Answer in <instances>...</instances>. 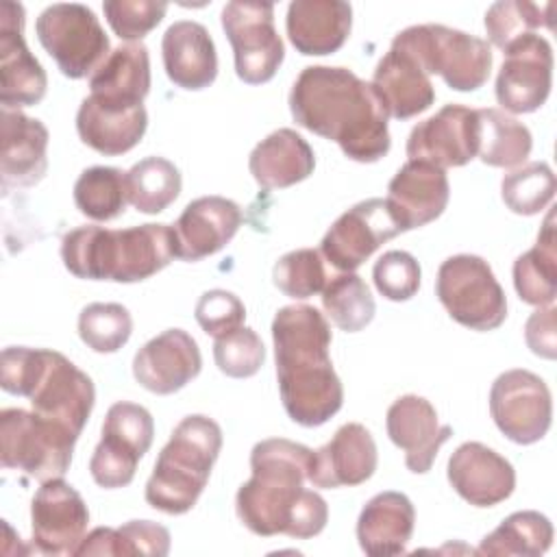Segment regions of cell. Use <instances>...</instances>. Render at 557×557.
Returning a JSON list of instances; mask_svg holds the SVG:
<instances>
[{
  "instance_id": "cell-1",
  "label": "cell",
  "mask_w": 557,
  "mask_h": 557,
  "mask_svg": "<svg viewBox=\"0 0 557 557\" xmlns=\"http://www.w3.org/2000/svg\"><path fill=\"white\" fill-rule=\"evenodd\" d=\"M313 450L305 444L270 437L250 450L252 476L235 494V513L255 535L309 540L324 531L326 500L305 487Z\"/></svg>"
},
{
  "instance_id": "cell-2",
  "label": "cell",
  "mask_w": 557,
  "mask_h": 557,
  "mask_svg": "<svg viewBox=\"0 0 557 557\" xmlns=\"http://www.w3.org/2000/svg\"><path fill=\"white\" fill-rule=\"evenodd\" d=\"M289 111L298 126L335 141L357 163L389 152V115L372 83L348 67H305L292 85Z\"/></svg>"
},
{
  "instance_id": "cell-3",
  "label": "cell",
  "mask_w": 557,
  "mask_h": 557,
  "mask_svg": "<svg viewBox=\"0 0 557 557\" xmlns=\"http://www.w3.org/2000/svg\"><path fill=\"white\" fill-rule=\"evenodd\" d=\"M281 403L300 426L329 422L344 405V385L331 363V326L311 305L281 307L272 320Z\"/></svg>"
},
{
  "instance_id": "cell-4",
  "label": "cell",
  "mask_w": 557,
  "mask_h": 557,
  "mask_svg": "<svg viewBox=\"0 0 557 557\" xmlns=\"http://www.w3.org/2000/svg\"><path fill=\"white\" fill-rule=\"evenodd\" d=\"M176 257L170 224L104 228L96 224L72 228L61 239L63 265L87 281L137 283L161 272Z\"/></svg>"
},
{
  "instance_id": "cell-5",
  "label": "cell",
  "mask_w": 557,
  "mask_h": 557,
  "mask_svg": "<svg viewBox=\"0 0 557 557\" xmlns=\"http://www.w3.org/2000/svg\"><path fill=\"white\" fill-rule=\"evenodd\" d=\"M0 387L26 396L35 413L83 433L96 389L94 381L65 355L48 348L7 346L0 357Z\"/></svg>"
},
{
  "instance_id": "cell-6",
  "label": "cell",
  "mask_w": 557,
  "mask_h": 557,
  "mask_svg": "<svg viewBox=\"0 0 557 557\" xmlns=\"http://www.w3.org/2000/svg\"><path fill=\"white\" fill-rule=\"evenodd\" d=\"M222 448V429L202 413L183 418L161 448L146 483V503L163 513H187L200 498Z\"/></svg>"
},
{
  "instance_id": "cell-7",
  "label": "cell",
  "mask_w": 557,
  "mask_h": 557,
  "mask_svg": "<svg viewBox=\"0 0 557 557\" xmlns=\"http://www.w3.org/2000/svg\"><path fill=\"white\" fill-rule=\"evenodd\" d=\"M407 52L429 76L440 74L455 91H476L492 72V48L485 39L444 24H418L400 30L392 46Z\"/></svg>"
},
{
  "instance_id": "cell-8",
  "label": "cell",
  "mask_w": 557,
  "mask_h": 557,
  "mask_svg": "<svg viewBox=\"0 0 557 557\" xmlns=\"http://www.w3.org/2000/svg\"><path fill=\"white\" fill-rule=\"evenodd\" d=\"M78 433L48 420L33 409L7 407L0 411V459L7 470L37 481L59 479L70 470Z\"/></svg>"
},
{
  "instance_id": "cell-9",
  "label": "cell",
  "mask_w": 557,
  "mask_h": 557,
  "mask_svg": "<svg viewBox=\"0 0 557 557\" xmlns=\"http://www.w3.org/2000/svg\"><path fill=\"white\" fill-rule=\"evenodd\" d=\"M35 33L61 74L72 81L91 76L111 54L100 20L89 7L78 2L46 7L35 22Z\"/></svg>"
},
{
  "instance_id": "cell-10",
  "label": "cell",
  "mask_w": 557,
  "mask_h": 557,
  "mask_svg": "<svg viewBox=\"0 0 557 557\" xmlns=\"http://www.w3.org/2000/svg\"><path fill=\"white\" fill-rule=\"evenodd\" d=\"M435 296L448 315L472 331H494L507 318V298L490 263L476 255H453L442 261Z\"/></svg>"
},
{
  "instance_id": "cell-11",
  "label": "cell",
  "mask_w": 557,
  "mask_h": 557,
  "mask_svg": "<svg viewBox=\"0 0 557 557\" xmlns=\"http://www.w3.org/2000/svg\"><path fill=\"white\" fill-rule=\"evenodd\" d=\"M154 437L150 411L137 403H113L102 422V437L89 459L91 479L104 490H117L133 481L139 459Z\"/></svg>"
},
{
  "instance_id": "cell-12",
  "label": "cell",
  "mask_w": 557,
  "mask_h": 557,
  "mask_svg": "<svg viewBox=\"0 0 557 557\" xmlns=\"http://www.w3.org/2000/svg\"><path fill=\"white\" fill-rule=\"evenodd\" d=\"M222 28L233 48L235 72L248 85H263L278 72L285 48L274 28V7L268 2H226Z\"/></svg>"
},
{
  "instance_id": "cell-13",
  "label": "cell",
  "mask_w": 557,
  "mask_h": 557,
  "mask_svg": "<svg viewBox=\"0 0 557 557\" xmlns=\"http://www.w3.org/2000/svg\"><path fill=\"white\" fill-rule=\"evenodd\" d=\"M490 416L507 440L522 446L535 444L553 422L550 389L529 370H507L492 383Z\"/></svg>"
},
{
  "instance_id": "cell-14",
  "label": "cell",
  "mask_w": 557,
  "mask_h": 557,
  "mask_svg": "<svg viewBox=\"0 0 557 557\" xmlns=\"http://www.w3.org/2000/svg\"><path fill=\"white\" fill-rule=\"evenodd\" d=\"M496 76V100L503 111L533 113L550 96L553 48L546 37L529 33L511 41Z\"/></svg>"
},
{
  "instance_id": "cell-15",
  "label": "cell",
  "mask_w": 557,
  "mask_h": 557,
  "mask_svg": "<svg viewBox=\"0 0 557 557\" xmlns=\"http://www.w3.org/2000/svg\"><path fill=\"white\" fill-rule=\"evenodd\" d=\"M400 235L385 198H368L344 211L320 242V255L342 270L352 272L385 242Z\"/></svg>"
},
{
  "instance_id": "cell-16",
  "label": "cell",
  "mask_w": 557,
  "mask_h": 557,
  "mask_svg": "<svg viewBox=\"0 0 557 557\" xmlns=\"http://www.w3.org/2000/svg\"><path fill=\"white\" fill-rule=\"evenodd\" d=\"M89 509L63 476L48 479L30 503V540L41 555H74L85 537Z\"/></svg>"
},
{
  "instance_id": "cell-17",
  "label": "cell",
  "mask_w": 557,
  "mask_h": 557,
  "mask_svg": "<svg viewBox=\"0 0 557 557\" xmlns=\"http://www.w3.org/2000/svg\"><path fill=\"white\" fill-rule=\"evenodd\" d=\"M479 111L444 104L435 115L418 122L407 137V157L433 165L461 168L479 152Z\"/></svg>"
},
{
  "instance_id": "cell-18",
  "label": "cell",
  "mask_w": 557,
  "mask_h": 557,
  "mask_svg": "<svg viewBox=\"0 0 557 557\" xmlns=\"http://www.w3.org/2000/svg\"><path fill=\"white\" fill-rule=\"evenodd\" d=\"M24 7L13 0L0 4V104L9 111L44 100L48 76L24 41Z\"/></svg>"
},
{
  "instance_id": "cell-19",
  "label": "cell",
  "mask_w": 557,
  "mask_h": 557,
  "mask_svg": "<svg viewBox=\"0 0 557 557\" xmlns=\"http://www.w3.org/2000/svg\"><path fill=\"white\" fill-rule=\"evenodd\" d=\"M202 357L196 339L183 329H168L146 342L133 359L135 381L159 396L183 389L200 374Z\"/></svg>"
},
{
  "instance_id": "cell-20",
  "label": "cell",
  "mask_w": 557,
  "mask_h": 557,
  "mask_svg": "<svg viewBox=\"0 0 557 557\" xmlns=\"http://www.w3.org/2000/svg\"><path fill=\"white\" fill-rule=\"evenodd\" d=\"M385 429L394 446L405 450V466L416 474L429 472L440 448L453 437V426L440 424L435 407L416 394H405L389 405Z\"/></svg>"
},
{
  "instance_id": "cell-21",
  "label": "cell",
  "mask_w": 557,
  "mask_h": 557,
  "mask_svg": "<svg viewBox=\"0 0 557 557\" xmlns=\"http://www.w3.org/2000/svg\"><path fill=\"white\" fill-rule=\"evenodd\" d=\"M450 198L448 176L440 165L409 159L387 185V207L400 233L437 220Z\"/></svg>"
},
{
  "instance_id": "cell-22",
  "label": "cell",
  "mask_w": 557,
  "mask_h": 557,
  "mask_svg": "<svg viewBox=\"0 0 557 557\" xmlns=\"http://www.w3.org/2000/svg\"><path fill=\"white\" fill-rule=\"evenodd\" d=\"M379 463L372 433L359 424H342L329 444L313 450L309 483L313 487H352L366 483Z\"/></svg>"
},
{
  "instance_id": "cell-23",
  "label": "cell",
  "mask_w": 557,
  "mask_h": 557,
  "mask_svg": "<svg viewBox=\"0 0 557 557\" xmlns=\"http://www.w3.org/2000/svg\"><path fill=\"white\" fill-rule=\"evenodd\" d=\"M448 483L474 507H494L516 487L513 466L481 442H463L448 459Z\"/></svg>"
},
{
  "instance_id": "cell-24",
  "label": "cell",
  "mask_w": 557,
  "mask_h": 557,
  "mask_svg": "<svg viewBox=\"0 0 557 557\" xmlns=\"http://www.w3.org/2000/svg\"><path fill=\"white\" fill-rule=\"evenodd\" d=\"M242 209L224 196H200L191 200L172 224L176 257L200 261L220 252L239 231Z\"/></svg>"
},
{
  "instance_id": "cell-25",
  "label": "cell",
  "mask_w": 557,
  "mask_h": 557,
  "mask_svg": "<svg viewBox=\"0 0 557 557\" xmlns=\"http://www.w3.org/2000/svg\"><path fill=\"white\" fill-rule=\"evenodd\" d=\"M2 148L0 178L2 191L13 187H30L39 183L48 170V128L41 120L22 111L2 109Z\"/></svg>"
},
{
  "instance_id": "cell-26",
  "label": "cell",
  "mask_w": 557,
  "mask_h": 557,
  "mask_svg": "<svg viewBox=\"0 0 557 557\" xmlns=\"http://www.w3.org/2000/svg\"><path fill=\"white\" fill-rule=\"evenodd\" d=\"M285 28L292 46L305 57L337 52L352 28V7L342 0H294Z\"/></svg>"
},
{
  "instance_id": "cell-27",
  "label": "cell",
  "mask_w": 557,
  "mask_h": 557,
  "mask_svg": "<svg viewBox=\"0 0 557 557\" xmlns=\"http://www.w3.org/2000/svg\"><path fill=\"white\" fill-rule=\"evenodd\" d=\"M161 57L168 78L187 91L209 87L218 76V54L209 30L191 20H178L163 33Z\"/></svg>"
},
{
  "instance_id": "cell-28",
  "label": "cell",
  "mask_w": 557,
  "mask_h": 557,
  "mask_svg": "<svg viewBox=\"0 0 557 557\" xmlns=\"http://www.w3.org/2000/svg\"><path fill=\"white\" fill-rule=\"evenodd\" d=\"M148 128V113L139 107H117L83 98L76 111V131L85 146L104 154L117 157L133 150Z\"/></svg>"
},
{
  "instance_id": "cell-29",
  "label": "cell",
  "mask_w": 557,
  "mask_h": 557,
  "mask_svg": "<svg viewBox=\"0 0 557 557\" xmlns=\"http://www.w3.org/2000/svg\"><path fill=\"white\" fill-rule=\"evenodd\" d=\"M416 527V509L403 492H379L372 496L357 520V542L370 557L405 553Z\"/></svg>"
},
{
  "instance_id": "cell-30",
  "label": "cell",
  "mask_w": 557,
  "mask_h": 557,
  "mask_svg": "<svg viewBox=\"0 0 557 557\" xmlns=\"http://www.w3.org/2000/svg\"><path fill=\"white\" fill-rule=\"evenodd\" d=\"M372 87L394 120H409L435 102V87L429 74L396 48H389L379 61Z\"/></svg>"
},
{
  "instance_id": "cell-31",
  "label": "cell",
  "mask_w": 557,
  "mask_h": 557,
  "mask_svg": "<svg viewBox=\"0 0 557 557\" xmlns=\"http://www.w3.org/2000/svg\"><path fill=\"white\" fill-rule=\"evenodd\" d=\"M248 168L259 187L283 189L313 174L315 154L302 135L292 128H278L252 148Z\"/></svg>"
},
{
  "instance_id": "cell-32",
  "label": "cell",
  "mask_w": 557,
  "mask_h": 557,
  "mask_svg": "<svg viewBox=\"0 0 557 557\" xmlns=\"http://www.w3.org/2000/svg\"><path fill=\"white\" fill-rule=\"evenodd\" d=\"M89 96L107 104H144L150 91L148 48L141 41L113 48L104 63L89 76Z\"/></svg>"
},
{
  "instance_id": "cell-33",
  "label": "cell",
  "mask_w": 557,
  "mask_h": 557,
  "mask_svg": "<svg viewBox=\"0 0 557 557\" xmlns=\"http://www.w3.org/2000/svg\"><path fill=\"white\" fill-rule=\"evenodd\" d=\"M513 287L527 305H553L557 296V235L553 209H548L544 218L535 246L513 261Z\"/></svg>"
},
{
  "instance_id": "cell-34",
  "label": "cell",
  "mask_w": 557,
  "mask_h": 557,
  "mask_svg": "<svg viewBox=\"0 0 557 557\" xmlns=\"http://www.w3.org/2000/svg\"><path fill=\"white\" fill-rule=\"evenodd\" d=\"M170 553V531L152 520H128L111 529L98 527L83 537L74 555H148L165 557Z\"/></svg>"
},
{
  "instance_id": "cell-35",
  "label": "cell",
  "mask_w": 557,
  "mask_h": 557,
  "mask_svg": "<svg viewBox=\"0 0 557 557\" xmlns=\"http://www.w3.org/2000/svg\"><path fill=\"white\" fill-rule=\"evenodd\" d=\"M553 522L535 511L522 509L507 516L492 533H487L476 553L479 555H516V557H540L553 544Z\"/></svg>"
},
{
  "instance_id": "cell-36",
  "label": "cell",
  "mask_w": 557,
  "mask_h": 557,
  "mask_svg": "<svg viewBox=\"0 0 557 557\" xmlns=\"http://www.w3.org/2000/svg\"><path fill=\"white\" fill-rule=\"evenodd\" d=\"M481 133L476 157L492 168H516L533 148L531 131L503 109H476Z\"/></svg>"
},
{
  "instance_id": "cell-37",
  "label": "cell",
  "mask_w": 557,
  "mask_h": 557,
  "mask_svg": "<svg viewBox=\"0 0 557 557\" xmlns=\"http://www.w3.org/2000/svg\"><path fill=\"white\" fill-rule=\"evenodd\" d=\"M181 172L165 157H146L126 172L128 202L139 213H161L181 194Z\"/></svg>"
},
{
  "instance_id": "cell-38",
  "label": "cell",
  "mask_w": 557,
  "mask_h": 557,
  "mask_svg": "<svg viewBox=\"0 0 557 557\" xmlns=\"http://www.w3.org/2000/svg\"><path fill=\"white\" fill-rule=\"evenodd\" d=\"M126 172L109 165H94L81 172L74 183L76 209L94 222H111L126 209Z\"/></svg>"
},
{
  "instance_id": "cell-39",
  "label": "cell",
  "mask_w": 557,
  "mask_h": 557,
  "mask_svg": "<svg viewBox=\"0 0 557 557\" xmlns=\"http://www.w3.org/2000/svg\"><path fill=\"white\" fill-rule=\"evenodd\" d=\"M322 309L337 329L346 333H357L372 322L376 313V302L370 294V287L359 274L342 272L324 285Z\"/></svg>"
},
{
  "instance_id": "cell-40",
  "label": "cell",
  "mask_w": 557,
  "mask_h": 557,
  "mask_svg": "<svg viewBox=\"0 0 557 557\" xmlns=\"http://www.w3.org/2000/svg\"><path fill=\"white\" fill-rule=\"evenodd\" d=\"M553 2H527V0H500L485 11L487 39L505 50L511 41L535 33L537 28L553 30Z\"/></svg>"
},
{
  "instance_id": "cell-41",
  "label": "cell",
  "mask_w": 557,
  "mask_h": 557,
  "mask_svg": "<svg viewBox=\"0 0 557 557\" xmlns=\"http://www.w3.org/2000/svg\"><path fill=\"white\" fill-rule=\"evenodd\" d=\"M555 189V174L544 161H531L518 170H511L500 181L503 202L518 215H535L544 211L550 205Z\"/></svg>"
},
{
  "instance_id": "cell-42",
  "label": "cell",
  "mask_w": 557,
  "mask_h": 557,
  "mask_svg": "<svg viewBox=\"0 0 557 557\" xmlns=\"http://www.w3.org/2000/svg\"><path fill=\"white\" fill-rule=\"evenodd\" d=\"M133 333V318L120 302H89L78 313V337L94 352H117Z\"/></svg>"
},
{
  "instance_id": "cell-43",
  "label": "cell",
  "mask_w": 557,
  "mask_h": 557,
  "mask_svg": "<svg viewBox=\"0 0 557 557\" xmlns=\"http://www.w3.org/2000/svg\"><path fill=\"white\" fill-rule=\"evenodd\" d=\"M322 255L313 248H296L285 252L272 268L274 285L289 298L305 300L322 294L326 281Z\"/></svg>"
},
{
  "instance_id": "cell-44",
  "label": "cell",
  "mask_w": 557,
  "mask_h": 557,
  "mask_svg": "<svg viewBox=\"0 0 557 557\" xmlns=\"http://www.w3.org/2000/svg\"><path fill=\"white\" fill-rule=\"evenodd\" d=\"M213 359L222 374L231 379H248L259 372L265 361V348L261 337L248 329L239 326L231 333L215 337Z\"/></svg>"
},
{
  "instance_id": "cell-45",
  "label": "cell",
  "mask_w": 557,
  "mask_h": 557,
  "mask_svg": "<svg viewBox=\"0 0 557 557\" xmlns=\"http://www.w3.org/2000/svg\"><path fill=\"white\" fill-rule=\"evenodd\" d=\"M111 30L131 44L141 41L168 11V2L157 0H107L102 4Z\"/></svg>"
},
{
  "instance_id": "cell-46",
  "label": "cell",
  "mask_w": 557,
  "mask_h": 557,
  "mask_svg": "<svg viewBox=\"0 0 557 557\" xmlns=\"http://www.w3.org/2000/svg\"><path fill=\"white\" fill-rule=\"evenodd\" d=\"M420 274V263L416 261L413 255L405 250L383 252L372 268L374 287L383 298L394 302L409 300L418 294Z\"/></svg>"
},
{
  "instance_id": "cell-47",
  "label": "cell",
  "mask_w": 557,
  "mask_h": 557,
  "mask_svg": "<svg viewBox=\"0 0 557 557\" xmlns=\"http://www.w3.org/2000/svg\"><path fill=\"white\" fill-rule=\"evenodd\" d=\"M194 315L207 335L220 337L242 326L246 318V307L233 292L209 289L198 298Z\"/></svg>"
},
{
  "instance_id": "cell-48",
  "label": "cell",
  "mask_w": 557,
  "mask_h": 557,
  "mask_svg": "<svg viewBox=\"0 0 557 557\" xmlns=\"http://www.w3.org/2000/svg\"><path fill=\"white\" fill-rule=\"evenodd\" d=\"M557 309L553 305L537 307L527 324H524V339L533 355L542 359H555L557 357Z\"/></svg>"
}]
</instances>
